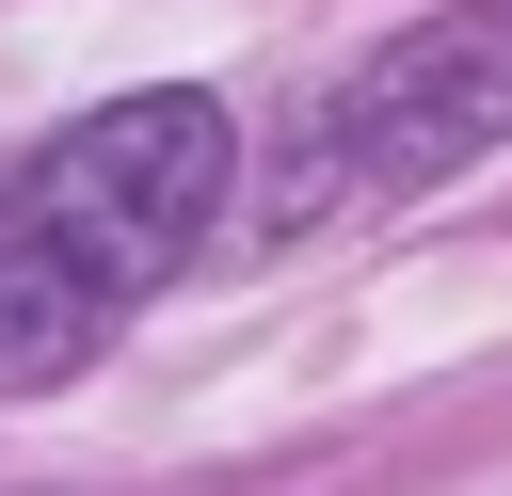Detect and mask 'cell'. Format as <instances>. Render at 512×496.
I'll return each instance as SVG.
<instances>
[{
  "mask_svg": "<svg viewBox=\"0 0 512 496\" xmlns=\"http://www.w3.org/2000/svg\"><path fill=\"white\" fill-rule=\"evenodd\" d=\"M224 192H240V128H224V96H192V80L48 128V144L0 176V384L96 368V336H112L144 288L192 272V240L224 224Z\"/></svg>",
  "mask_w": 512,
  "mask_h": 496,
  "instance_id": "1",
  "label": "cell"
},
{
  "mask_svg": "<svg viewBox=\"0 0 512 496\" xmlns=\"http://www.w3.org/2000/svg\"><path fill=\"white\" fill-rule=\"evenodd\" d=\"M512 144V0H448L416 32H384L352 80L304 96L288 160H272V224H336V208H400L464 160Z\"/></svg>",
  "mask_w": 512,
  "mask_h": 496,
  "instance_id": "2",
  "label": "cell"
}]
</instances>
